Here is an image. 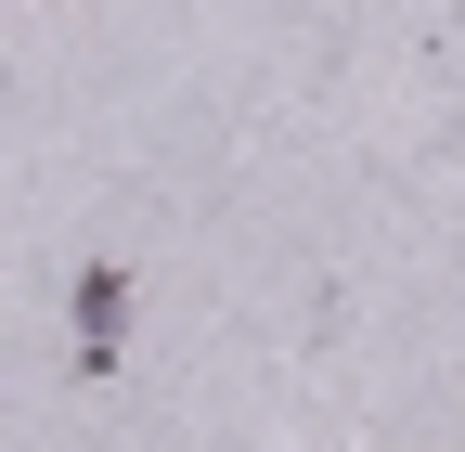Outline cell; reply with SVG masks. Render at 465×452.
<instances>
[{
    "instance_id": "obj_1",
    "label": "cell",
    "mask_w": 465,
    "mask_h": 452,
    "mask_svg": "<svg viewBox=\"0 0 465 452\" xmlns=\"http://www.w3.org/2000/svg\"><path fill=\"white\" fill-rule=\"evenodd\" d=\"M116 336H130V271L91 259V271H78V362H91V375L116 362Z\"/></svg>"
}]
</instances>
